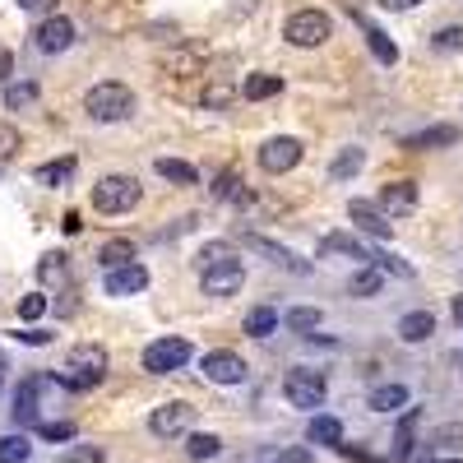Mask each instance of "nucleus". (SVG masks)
Listing matches in <instances>:
<instances>
[{
	"label": "nucleus",
	"instance_id": "f257e3e1",
	"mask_svg": "<svg viewBox=\"0 0 463 463\" xmlns=\"http://www.w3.org/2000/svg\"><path fill=\"white\" fill-rule=\"evenodd\" d=\"M102 380H107V353H102L98 343L70 347L65 366L56 371V384H61V390H70V394H89V390H98Z\"/></svg>",
	"mask_w": 463,
	"mask_h": 463
},
{
	"label": "nucleus",
	"instance_id": "f03ea898",
	"mask_svg": "<svg viewBox=\"0 0 463 463\" xmlns=\"http://www.w3.org/2000/svg\"><path fill=\"white\" fill-rule=\"evenodd\" d=\"M84 111L93 116V121H126V116L135 111V93L126 84H116V80H102L84 93Z\"/></svg>",
	"mask_w": 463,
	"mask_h": 463
},
{
	"label": "nucleus",
	"instance_id": "7ed1b4c3",
	"mask_svg": "<svg viewBox=\"0 0 463 463\" xmlns=\"http://www.w3.org/2000/svg\"><path fill=\"white\" fill-rule=\"evenodd\" d=\"M135 204H139V181H135V176H126V172L102 176V181L93 185V209H98V213H107V218L130 213Z\"/></svg>",
	"mask_w": 463,
	"mask_h": 463
},
{
	"label": "nucleus",
	"instance_id": "20e7f679",
	"mask_svg": "<svg viewBox=\"0 0 463 463\" xmlns=\"http://www.w3.org/2000/svg\"><path fill=\"white\" fill-rule=\"evenodd\" d=\"M283 394H288V403L292 408H325V394H329V380H325V371H311V366H292L288 371V380H283Z\"/></svg>",
	"mask_w": 463,
	"mask_h": 463
},
{
	"label": "nucleus",
	"instance_id": "39448f33",
	"mask_svg": "<svg viewBox=\"0 0 463 463\" xmlns=\"http://www.w3.org/2000/svg\"><path fill=\"white\" fill-rule=\"evenodd\" d=\"M329 33H334V19H329L325 10H297V14H288V24H283V37H288L292 47H301V52L325 47Z\"/></svg>",
	"mask_w": 463,
	"mask_h": 463
},
{
	"label": "nucleus",
	"instance_id": "423d86ee",
	"mask_svg": "<svg viewBox=\"0 0 463 463\" xmlns=\"http://www.w3.org/2000/svg\"><path fill=\"white\" fill-rule=\"evenodd\" d=\"M185 362H190V338L167 334V338H153V343L144 347V371H148V375H172V371H181Z\"/></svg>",
	"mask_w": 463,
	"mask_h": 463
},
{
	"label": "nucleus",
	"instance_id": "0eeeda50",
	"mask_svg": "<svg viewBox=\"0 0 463 463\" xmlns=\"http://www.w3.org/2000/svg\"><path fill=\"white\" fill-rule=\"evenodd\" d=\"M148 431L158 436V440H181L195 431V408L190 403H163V408H153L148 412Z\"/></svg>",
	"mask_w": 463,
	"mask_h": 463
},
{
	"label": "nucleus",
	"instance_id": "6e6552de",
	"mask_svg": "<svg viewBox=\"0 0 463 463\" xmlns=\"http://www.w3.org/2000/svg\"><path fill=\"white\" fill-rule=\"evenodd\" d=\"M47 384H52L47 371H37V375H28L19 384V394H14V421H19V427H37V421H43V399H37V394H43Z\"/></svg>",
	"mask_w": 463,
	"mask_h": 463
},
{
	"label": "nucleus",
	"instance_id": "1a4fd4ad",
	"mask_svg": "<svg viewBox=\"0 0 463 463\" xmlns=\"http://www.w3.org/2000/svg\"><path fill=\"white\" fill-rule=\"evenodd\" d=\"M301 139H292V135H279V139H269L264 148H260V167L269 172V176H283V172H292L297 163H301Z\"/></svg>",
	"mask_w": 463,
	"mask_h": 463
},
{
	"label": "nucleus",
	"instance_id": "9d476101",
	"mask_svg": "<svg viewBox=\"0 0 463 463\" xmlns=\"http://www.w3.org/2000/svg\"><path fill=\"white\" fill-rule=\"evenodd\" d=\"M241 283H246L241 260H227V264H209V269H200V288H204V297H232V292H241Z\"/></svg>",
	"mask_w": 463,
	"mask_h": 463
},
{
	"label": "nucleus",
	"instance_id": "9b49d317",
	"mask_svg": "<svg viewBox=\"0 0 463 463\" xmlns=\"http://www.w3.org/2000/svg\"><path fill=\"white\" fill-rule=\"evenodd\" d=\"M102 288H107V297H139V292L148 288V269H144L139 260H130V264H116V269H107Z\"/></svg>",
	"mask_w": 463,
	"mask_h": 463
},
{
	"label": "nucleus",
	"instance_id": "f8f14e48",
	"mask_svg": "<svg viewBox=\"0 0 463 463\" xmlns=\"http://www.w3.org/2000/svg\"><path fill=\"white\" fill-rule=\"evenodd\" d=\"M33 43H37V52H47V56L70 52V47H74V24H70L65 14H47L43 24H37Z\"/></svg>",
	"mask_w": 463,
	"mask_h": 463
},
{
	"label": "nucleus",
	"instance_id": "ddd939ff",
	"mask_svg": "<svg viewBox=\"0 0 463 463\" xmlns=\"http://www.w3.org/2000/svg\"><path fill=\"white\" fill-rule=\"evenodd\" d=\"M200 371H204L209 384H241V380H246V362H241L237 353H227V347H218V353H204Z\"/></svg>",
	"mask_w": 463,
	"mask_h": 463
},
{
	"label": "nucleus",
	"instance_id": "4468645a",
	"mask_svg": "<svg viewBox=\"0 0 463 463\" xmlns=\"http://www.w3.org/2000/svg\"><path fill=\"white\" fill-rule=\"evenodd\" d=\"M347 218H353V222L366 232V237H375V241H390V237H394V222H390V213L375 209L371 200H353V204H347Z\"/></svg>",
	"mask_w": 463,
	"mask_h": 463
},
{
	"label": "nucleus",
	"instance_id": "2eb2a0df",
	"mask_svg": "<svg viewBox=\"0 0 463 463\" xmlns=\"http://www.w3.org/2000/svg\"><path fill=\"white\" fill-rule=\"evenodd\" d=\"M380 209L390 213V218H408L417 209V185L412 181H390L380 190Z\"/></svg>",
	"mask_w": 463,
	"mask_h": 463
},
{
	"label": "nucleus",
	"instance_id": "dca6fc26",
	"mask_svg": "<svg viewBox=\"0 0 463 463\" xmlns=\"http://www.w3.org/2000/svg\"><path fill=\"white\" fill-rule=\"evenodd\" d=\"M246 246H250L255 255H264L269 264H279V269H297V274H311V264H306V260H297L288 246L269 241V237H250V232H246Z\"/></svg>",
	"mask_w": 463,
	"mask_h": 463
},
{
	"label": "nucleus",
	"instance_id": "f3484780",
	"mask_svg": "<svg viewBox=\"0 0 463 463\" xmlns=\"http://www.w3.org/2000/svg\"><path fill=\"white\" fill-rule=\"evenodd\" d=\"M449 144H458V126H427V130H417V135H408V139H403V148H412V153L449 148Z\"/></svg>",
	"mask_w": 463,
	"mask_h": 463
},
{
	"label": "nucleus",
	"instance_id": "a211bd4d",
	"mask_svg": "<svg viewBox=\"0 0 463 463\" xmlns=\"http://www.w3.org/2000/svg\"><path fill=\"white\" fill-rule=\"evenodd\" d=\"M306 440H311V445H329V449H338V445H343V421H338V417H329V412H316L311 421H306Z\"/></svg>",
	"mask_w": 463,
	"mask_h": 463
},
{
	"label": "nucleus",
	"instance_id": "6ab92c4d",
	"mask_svg": "<svg viewBox=\"0 0 463 463\" xmlns=\"http://www.w3.org/2000/svg\"><path fill=\"white\" fill-rule=\"evenodd\" d=\"M357 24H362V33H366V47H371V56H375L380 65H394V61H399V47L390 43V33L375 28V24H371V19H362V14H357Z\"/></svg>",
	"mask_w": 463,
	"mask_h": 463
},
{
	"label": "nucleus",
	"instance_id": "aec40b11",
	"mask_svg": "<svg viewBox=\"0 0 463 463\" xmlns=\"http://www.w3.org/2000/svg\"><path fill=\"white\" fill-rule=\"evenodd\" d=\"M320 255H347V260H362V264H371V250H366L357 237H347V232H329V237L320 241Z\"/></svg>",
	"mask_w": 463,
	"mask_h": 463
},
{
	"label": "nucleus",
	"instance_id": "412c9836",
	"mask_svg": "<svg viewBox=\"0 0 463 463\" xmlns=\"http://www.w3.org/2000/svg\"><path fill=\"white\" fill-rule=\"evenodd\" d=\"M436 334V316L431 311H408L403 320H399V338L403 343H427Z\"/></svg>",
	"mask_w": 463,
	"mask_h": 463
},
{
	"label": "nucleus",
	"instance_id": "4be33fe9",
	"mask_svg": "<svg viewBox=\"0 0 463 463\" xmlns=\"http://www.w3.org/2000/svg\"><path fill=\"white\" fill-rule=\"evenodd\" d=\"M74 167H80V158H74V153H65V158H52V163L37 167L33 181H37V185H65V181L74 176Z\"/></svg>",
	"mask_w": 463,
	"mask_h": 463
},
{
	"label": "nucleus",
	"instance_id": "5701e85b",
	"mask_svg": "<svg viewBox=\"0 0 463 463\" xmlns=\"http://www.w3.org/2000/svg\"><path fill=\"white\" fill-rule=\"evenodd\" d=\"M366 408L371 412H399V408H408V390H403V384H375Z\"/></svg>",
	"mask_w": 463,
	"mask_h": 463
},
{
	"label": "nucleus",
	"instance_id": "b1692460",
	"mask_svg": "<svg viewBox=\"0 0 463 463\" xmlns=\"http://www.w3.org/2000/svg\"><path fill=\"white\" fill-rule=\"evenodd\" d=\"M213 200H222V204H250V190L241 185L237 172H218L213 176Z\"/></svg>",
	"mask_w": 463,
	"mask_h": 463
},
{
	"label": "nucleus",
	"instance_id": "393cba45",
	"mask_svg": "<svg viewBox=\"0 0 463 463\" xmlns=\"http://www.w3.org/2000/svg\"><path fill=\"white\" fill-rule=\"evenodd\" d=\"M417 421H421V408H408L399 417V431H394V458L408 463L412 458V431H417Z\"/></svg>",
	"mask_w": 463,
	"mask_h": 463
},
{
	"label": "nucleus",
	"instance_id": "a878e982",
	"mask_svg": "<svg viewBox=\"0 0 463 463\" xmlns=\"http://www.w3.org/2000/svg\"><path fill=\"white\" fill-rule=\"evenodd\" d=\"M241 93H246L250 102H264V98H279V93H283V80H279V74H250V80L241 84Z\"/></svg>",
	"mask_w": 463,
	"mask_h": 463
},
{
	"label": "nucleus",
	"instance_id": "bb28decb",
	"mask_svg": "<svg viewBox=\"0 0 463 463\" xmlns=\"http://www.w3.org/2000/svg\"><path fill=\"white\" fill-rule=\"evenodd\" d=\"M292 334H316L325 325V311H316V306H292V311L283 316Z\"/></svg>",
	"mask_w": 463,
	"mask_h": 463
},
{
	"label": "nucleus",
	"instance_id": "cd10ccee",
	"mask_svg": "<svg viewBox=\"0 0 463 463\" xmlns=\"http://www.w3.org/2000/svg\"><path fill=\"white\" fill-rule=\"evenodd\" d=\"M279 320H283V316L274 311V306H255V311L246 316V334H250V338H269V334L279 329Z\"/></svg>",
	"mask_w": 463,
	"mask_h": 463
},
{
	"label": "nucleus",
	"instance_id": "c85d7f7f",
	"mask_svg": "<svg viewBox=\"0 0 463 463\" xmlns=\"http://www.w3.org/2000/svg\"><path fill=\"white\" fill-rule=\"evenodd\" d=\"M380 288H384V274H380L375 264H362L357 274H353V283H347V292H353V297H375Z\"/></svg>",
	"mask_w": 463,
	"mask_h": 463
},
{
	"label": "nucleus",
	"instance_id": "c756f323",
	"mask_svg": "<svg viewBox=\"0 0 463 463\" xmlns=\"http://www.w3.org/2000/svg\"><path fill=\"white\" fill-rule=\"evenodd\" d=\"M362 163H366V153H362V148H343L338 158L329 163V176H334V181H347V176H357V172H362Z\"/></svg>",
	"mask_w": 463,
	"mask_h": 463
},
{
	"label": "nucleus",
	"instance_id": "7c9ffc66",
	"mask_svg": "<svg viewBox=\"0 0 463 463\" xmlns=\"http://www.w3.org/2000/svg\"><path fill=\"white\" fill-rule=\"evenodd\" d=\"M130 260H135V241H126V237H116V241H107V246L98 250V264H102V269L130 264Z\"/></svg>",
	"mask_w": 463,
	"mask_h": 463
},
{
	"label": "nucleus",
	"instance_id": "2f4dec72",
	"mask_svg": "<svg viewBox=\"0 0 463 463\" xmlns=\"http://www.w3.org/2000/svg\"><path fill=\"white\" fill-rule=\"evenodd\" d=\"M153 167H158V176H167V181H176V185H195V181H200V172L190 167V163H181V158H158Z\"/></svg>",
	"mask_w": 463,
	"mask_h": 463
},
{
	"label": "nucleus",
	"instance_id": "473e14b6",
	"mask_svg": "<svg viewBox=\"0 0 463 463\" xmlns=\"http://www.w3.org/2000/svg\"><path fill=\"white\" fill-rule=\"evenodd\" d=\"M37 274H43V283L65 288V283H70V255H43V264H37Z\"/></svg>",
	"mask_w": 463,
	"mask_h": 463
},
{
	"label": "nucleus",
	"instance_id": "72a5a7b5",
	"mask_svg": "<svg viewBox=\"0 0 463 463\" xmlns=\"http://www.w3.org/2000/svg\"><path fill=\"white\" fill-rule=\"evenodd\" d=\"M28 458H33L28 436H0V463H28Z\"/></svg>",
	"mask_w": 463,
	"mask_h": 463
},
{
	"label": "nucleus",
	"instance_id": "f704fd0d",
	"mask_svg": "<svg viewBox=\"0 0 463 463\" xmlns=\"http://www.w3.org/2000/svg\"><path fill=\"white\" fill-rule=\"evenodd\" d=\"M218 449H222V440L209 436V431H190V440H185V454L190 458H213Z\"/></svg>",
	"mask_w": 463,
	"mask_h": 463
},
{
	"label": "nucleus",
	"instance_id": "c9c22d12",
	"mask_svg": "<svg viewBox=\"0 0 463 463\" xmlns=\"http://www.w3.org/2000/svg\"><path fill=\"white\" fill-rule=\"evenodd\" d=\"M37 93H43V89H37L33 80L10 84V89H5V107H10V111H24V107H33V102H37Z\"/></svg>",
	"mask_w": 463,
	"mask_h": 463
},
{
	"label": "nucleus",
	"instance_id": "e433bc0d",
	"mask_svg": "<svg viewBox=\"0 0 463 463\" xmlns=\"http://www.w3.org/2000/svg\"><path fill=\"white\" fill-rule=\"evenodd\" d=\"M200 102L213 107V111H227V107H232V84H227V80H213V84L200 93Z\"/></svg>",
	"mask_w": 463,
	"mask_h": 463
},
{
	"label": "nucleus",
	"instance_id": "4c0bfd02",
	"mask_svg": "<svg viewBox=\"0 0 463 463\" xmlns=\"http://www.w3.org/2000/svg\"><path fill=\"white\" fill-rule=\"evenodd\" d=\"M37 436H43V440H74V436H80V427H74V421H37Z\"/></svg>",
	"mask_w": 463,
	"mask_h": 463
},
{
	"label": "nucleus",
	"instance_id": "58836bf2",
	"mask_svg": "<svg viewBox=\"0 0 463 463\" xmlns=\"http://www.w3.org/2000/svg\"><path fill=\"white\" fill-rule=\"evenodd\" d=\"M19 148H24V135H19V126L0 121V163H10V158H14Z\"/></svg>",
	"mask_w": 463,
	"mask_h": 463
},
{
	"label": "nucleus",
	"instance_id": "ea45409f",
	"mask_svg": "<svg viewBox=\"0 0 463 463\" xmlns=\"http://www.w3.org/2000/svg\"><path fill=\"white\" fill-rule=\"evenodd\" d=\"M107 454H102V445H65V454H61V463H102Z\"/></svg>",
	"mask_w": 463,
	"mask_h": 463
},
{
	"label": "nucleus",
	"instance_id": "a19ab883",
	"mask_svg": "<svg viewBox=\"0 0 463 463\" xmlns=\"http://www.w3.org/2000/svg\"><path fill=\"white\" fill-rule=\"evenodd\" d=\"M47 316V297L43 292H28V297H19V320H43Z\"/></svg>",
	"mask_w": 463,
	"mask_h": 463
},
{
	"label": "nucleus",
	"instance_id": "79ce46f5",
	"mask_svg": "<svg viewBox=\"0 0 463 463\" xmlns=\"http://www.w3.org/2000/svg\"><path fill=\"white\" fill-rule=\"evenodd\" d=\"M431 43H436V52H463V28H458V24L436 28V33H431Z\"/></svg>",
	"mask_w": 463,
	"mask_h": 463
},
{
	"label": "nucleus",
	"instance_id": "37998d69",
	"mask_svg": "<svg viewBox=\"0 0 463 463\" xmlns=\"http://www.w3.org/2000/svg\"><path fill=\"white\" fill-rule=\"evenodd\" d=\"M227 260H237V250H232L227 241H209V246L200 250V269H209V264H227Z\"/></svg>",
	"mask_w": 463,
	"mask_h": 463
},
{
	"label": "nucleus",
	"instance_id": "c03bdc74",
	"mask_svg": "<svg viewBox=\"0 0 463 463\" xmlns=\"http://www.w3.org/2000/svg\"><path fill=\"white\" fill-rule=\"evenodd\" d=\"M19 343H33V347H47L52 343V329H14Z\"/></svg>",
	"mask_w": 463,
	"mask_h": 463
},
{
	"label": "nucleus",
	"instance_id": "a18cd8bd",
	"mask_svg": "<svg viewBox=\"0 0 463 463\" xmlns=\"http://www.w3.org/2000/svg\"><path fill=\"white\" fill-rule=\"evenodd\" d=\"M19 10H28V14H56V5L61 0H14Z\"/></svg>",
	"mask_w": 463,
	"mask_h": 463
},
{
	"label": "nucleus",
	"instance_id": "49530a36",
	"mask_svg": "<svg viewBox=\"0 0 463 463\" xmlns=\"http://www.w3.org/2000/svg\"><path fill=\"white\" fill-rule=\"evenodd\" d=\"M454 440H463V427H440L431 436V445H454Z\"/></svg>",
	"mask_w": 463,
	"mask_h": 463
},
{
	"label": "nucleus",
	"instance_id": "de8ad7c7",
	"mask_svg": "<svg viewBox=\"0 0 463 463\" xmlns=\"http://www.w3.org/2000/svg\"><path fill=\"white\" fill-rule=\"evenodd\" d=\"M380 5H384V10H417L421 0H380Z\"/></svg>",
	"mask_w": 463,
	"mask_h": 463
},
{
	"label": "nucleus",
	"instance_id": "09e8293b",
	"mask_svg": "<svg viewBox=\"0 0 463 463\" xmlns=\"http://www.w3.org/2000/svg\"><path fill=\"white\" fill-rule=\"evenodd\" d=\"M10 65H14V56H10L5 47H0V84H5V80H10Z\"/></svg>",
	"mask_w": 463,
	"mask_h": 463
},
{
	"label": "nucleus",
	"instance_id": "8fccbe9b",
	"mask_svg": "<svg viewBox=\"0 0 463 463\" xmlns=\"http://www.w3.org/2000/svg\"><path fill=\"white\" fill-rule=\"evenodd\" d=\"M61 227H65V232H80L84 222H80V213H65V218H61Z\"/></svg>",
	"mask_w": 463,
	"mask_h": 463
},
{
	"label": "nucleus",
	"instance_id": "3c124183",
	"mask_svg": "<svg viewBox=\"0 0 463 463\" xmlns=\"http://www.w3.org/2000/svg\"><path fill=\"white\" fill-rule=\"evenodd\" d=\"M283 463H311V454H306V449H288V458Z\"/></svg>",
	"mask_w": 463,
	"mask_h": 463
},
{
	"label": "nucleus",
	"instance_id": "603ef678",
	"mask_svg": "<svg viewBox=\"0 0 463 463\" xmlns=\"http://www.w3.org/2000/svg\"><path fill=\"white\" fill-rule=\"evenodd\" d=\"M449 311H454V320L463 325V297H454V306H449Z\"/></svg>",
	"mask_w": 463,
	"mask_h": 463
},
{
	"label": "nucleus",
	"instance_id": "864d4df0",
	"mask_svg": "<svg viewBox=\"0 0 463 463\" xmlns=\"http://www.w3.org/2000/svg\"><path fill=\"white\" fill-rule=\"evenodd\" d=\"M431 463H463V458H431Z\"/></svg>",
	"mask_w": 463,
	"mask_h": 463
},
{
	"label": "nucleus",
	"instance_id": "5fc2aeb1",
	"mask_svg": "<svg viewBox=\"0 0 463 463\" xmlns=\"http://www.w3.org/2000/svg\"><path fill=\"white\" fill-rule=\"evenodd\" d=\"M458 366H463V353H458Z\"/></svg>",
	"mask_w": 463,
	"mask_h": 463
}]
</instances>
